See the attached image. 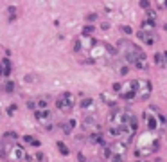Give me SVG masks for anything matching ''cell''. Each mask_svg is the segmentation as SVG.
<instances>
[{
  "label": "cell",
  "instance_id": "obj_1",
  "mask_svg": "<svg viewBox=\"0 0 167 162\" xmlns=\"http://www.w3.org/2000/svg\"><path fill=\"white\" fill-rule=\"evenodd\" d=\"M117 50L122 54V58L126 60L128 65H133L140 70H148V58L139 45L131 43L130 40H119L117 41Z\"/></svg>",
  "mask_w": 167,
  "mask_h": 162
},
{
  "label": "cell",
  "instance_id": "obj_2",
  "mask_svg": "<svg viewBox=\"0 0 167 162\" xmlns=\"http://www.w3.org/2000/svg\"><path fill=\"white\" fill-rule=\"evenodd\" d=\"M113 92H117L121 99L131 101V99H135V94H137V81L131 79V81H124V83H113Z\"/></svg>",
  "mask_w": 167,
  "mask_h": 162
},
{
  "label": "cell",
  "instance_id": "obj_3",
  "mask_svg": "<svg viewBox=\"0 0 167 162\" xmlns=\"http://www.w3.org/2000/svg\"><path fill=\"white\" fill-rule=\"evenodd\" d=\"M74 105H76V96H74L72 92H63V94H59L58 99H56V106H58L61 112H70V110L74 108Z\"/></svg>",
  "mask_w": 167,
  "mask_h": 162
},
{
  "label": "cell",
  "instance_id": "obj_4",
  "mask_svg": "<svg viewBox=\"0 0 167 162\" xmlns=\"http://www.w3.org/2000/svg\"><path fill=\"white\" fill-rule=\"evenodd\" d=\"M137 81V94H135V99H140V101H148L151 92H153V85L151 81L148 79H135Z\"/></svg>",
  "mask_w": 167,
  "mask_h": 162
},
{
  "label": "cell",
  "instance_id": "obj_5",
  "mask_svg": "<svg viewBox=\"0 0 167 162\" xmlns=\"http://www.w3.org/2000/svg\"><path fill=\"white\" fill-rule=\"evenodd\" d=\"M158 150H160V141H158V139H153L149 144L140 142L139 148H137V151H135V155H137V157H149V155L157 153Z\"/></svg>",
  "mask_w": 167,
  "mask_h": 162
},
{
  "label": "cell",
  "instance_id": "obj_6",
  "mask_svg": "<svg viewBox=\"0 0 167 162\" xmlns=\"http://www.w3.org/2000/svg\"><path fill=\"white\" fill-rule=\"evenodd\" d=\"M144 121H146V126H148V130H149V132H157L160 124H162V126H166V117H164L162 114L153 115L151 112H144Z\"/></svg>",
  "mask_w": 167,
  "mask_h": 162
},
{
  "label": "cell",
  "instance_id": "obj_7",
  "mask_svg": "<svg viewBox=\"0 0 167 162\" xmlns=\"http://www.w3.org/2000/svg\"><path fill=\"white\" fill-rule=\"evenodd\" d=\"M25 157H27V153H25L23 146H20L18 142L11 146V151H9V160H18V162H20V160H25Z\"/></svg>",
  "mask_w": 167,
  "mask_h": 162
},
{
  "label": "cell",
  "instance_id": "obj_8",
  "mask_svg": "<svg viewBox=\"0 0 167 162\" xmlns=\"http://www.w3.org/2000/svg\"><path fill=\"white\" fill-rule=\"evenodd\" d=\"M83 130H86V132H97L99 130V124H97V119L94 114H86L83 117Z\"/></svg>",
  "mask_w": 167,
  "mask_h": 162
},
{
  "label": "cell",
  "instance_id": "obj_9",
  "mask_svg": "<svg viewBox=\"0 0 167 162\" xmlns=\"http://www.w3.org/2000/svg\"><path fill=\"white\" fill-rule=\"evenodd\" d=\"M106 146L110 148L112 157H113V155H122V157H124V153H126V150H128V144H124V142H121V141H115V142L106 144Z\"/></svg>",
  "mask_w": 167,
  "mask_h": 162
},
{
  "label": "cell",
  "instance_id": "obj_10",
  "mask_svg": "<svg viewBox=\"0 0 167 162\" xmlns=\"http://www.w3.org/2000/svg\"><path fill=\"white\" fill-rule=\"evenodd\" d=\"M137 36H139L146 45H155V43H157V36H155V32H148V31H142V29H140V31L137 32Z\"/></svg>",
  "mask_w": 167,
  "mask_h": 162
},
{
  "label": "cell",
  "instance_id": "obj_11",
  "mask_svg": "<svg viewBox=\"0 0 167 162\" xmlns=\"http://www.w3.org/2000/svg\"><path fill=\"white\" fill-rule=\"evenodd\" d=\"M34 117H36L38 123H41V124H49L52 114H50L49 110H36V112H34Z\"/></svg>",
  "mask_w": 167,
  "mask_h": 162
},
{
  "label": "cell",
  "instance_id": "obj_12",
  "mask_svg": "<svg viewBox=\"0 0 167 162\" xmlns=\"http://www.w3.org/2000/svg\"><path fill=\"white\" fill-rule=\"evenodd\" d=\"M88 142L90 144H99V146H106L104 142V135L97 130V132H90V137H88Z\"/></svg>",
  "mask_w": 167,
  "mask_h": 162
},
{
  "label": "cell",
  "instance_id": "obj_13",
  "mask_svg": "<svg viewBox=\"0 0 167 162\" xmlns=\"http://www.w3.org/2000/svg\"><path fill=\"white\" fill-rule=\"evenodd\" d=\"M11 74V61L9 58H4L0 61V76H9Z\"/></svg>",
  "mask_w": 167,
  "mask_h": 162
},
{
  "label": "cell",
  "instance_id": "obj_14",
  "mask_svg": "<svg viewBox=\"0 0 167 162\" xmlns=\"http://www.w3.org/2000/svg\"><path fill=\"white\" fill-rule=\"evenodd\" d=\"M2 141L4 142H9V144H16L18 142V133L16 132H5L2 135Z\"/></svg>",
  "mask_w": 167,
  "mask_h": 162
},
{
  "label": "cell",
  "instance_id": "obj_15",
  "mask_svg": "<svg viewBox=\"0 0 167 162\" xmlns=\"http://www.w3.org/2000/svg\"><path fill=\"white\" fill-rule=\"evenodd\" d=\"M11 146H13V144H9V142H4V141H0V157H2V159L9 160V151H11Z\"/></svg>",
  "mask_w": 167,
  "mask_h": 162
},
{
  "label": "cell",
  "instance_id": "obj_16",
  "mask_svg": "<svg viewBox=\"0 0 167 162\" xmlns=\"http://www.w3.org/2000/svg\"><path fill=\"white\" fill-rule=\"evenodd\" d=\"M74 126H76V121H72V119H70V121H67V123H61V124H59V128L63 130V133H65V135H70V133H72V130H74Z\"/></svg>",
  "mask_w": 167,
  "mask_h": 162
},
{
  "label": "cell",
  "instance_id": "obj_17",
  "mask_svg": "<svg viewBox=\"0 0 167 162\" xmlns=\"http://www.w3.org/2000/svg\"><path fill=\"white\" fill-rule=\"evenodd\" d=\"M47 106H49V96L45 97H38L36 99V103H34V108H40V110H47Z\"/></svg>",
  "mask_w": 167,
  "mask_h": 162
},
{
  "label": "cell",
  "instance_id": "obj_18",
  "mask_svg": "<svg viewBox=\"0 0 167 162\" xmlns=\"http://www.w3.org/2000/svg\"><path fill=\"white\" fill-rule=\"evenodd\" d=\"M16 16H18V9H16L14 5L7 7V20H9V22H14V20H16Z\"/></svg>",
  "mask_w": 167,
  "mask_h": 162
},
{
  "label": "cell",
  "instance_id": "obj_19",
  "mask_svg": "<svg viewBox=\"0 0 167 162\" xmlns=\"http://www.w3.org/2000/svg\"><path fill=\"white\" fill-rule=\"evenodd\" d=\"M155 61H157V65H162V67H166V63H167V50L164 52V54H155Z\"/></svg>",
  "mask_w": 167,
  "mask_h": 162
},
{
  "label": "cell",
  "instance_id": "obj_20",
  "mask_svg": "<svg viewBox=\"0 0 167 162\" xmlns=\"http://www.w3.org/2000/svg\"><path fill=\"white\" fill-rule=\"evenodd\" d=\"M153 29H155V22L153 20H144L142 22V31H148V32H153Z\"/></svg>",
  "mask_w": 167,
  "mask_h": 162
},
{
  "label": "cell",
  "instance_id": "obj_21",
  "mask_svg": "<svg viewBox=\"0 0 167 162\" xmlns=\"http://www.w3.org/2000/svg\"><path fill=\"white\" fill-rule=\"evenodd\" d=\"M23 141H25V142H29V144H31V146H34V148L41 146V142H40L36 137H32V135H25V137H23Z\"/></svg>",
  "mask_w": 167,
  "mask_h": 162
},
{
  "label": "cell",
  "instance_id": "obj_22",
  "mask_svg": "<svg viewBox=\"0 0 167 162\" xmlns=\"http://www.w3.org/2000/svg\"><path fill=\"white\" fill-rule=\"evenodd\" d=\"M81 108H83V110L94 108V99H92V97H85V99L81 101Z\"/></svg>",
  "mask_w": 167,
  "mask_h": 162
},
{
  "label": "cell",
  "instance_id": "obj_23",
  "mask_svg": "<svg viewBox=\"0 0 167 162\" xmlns=\"http://www.w3.org/2000/svg\"><path fill=\"white\" fill-rule=\"evenodd\" d=\"M101 97H103V99H104V103H106V105H110L112 108H115V106H117V103H115V101H113L108 94H101Z\"/></svg>",
  "mask_w": 167,
  "mask_h": 162
},
{
  "label": "cell",
  "instance_id": "obj_24",
  "mask_svg": "<svg viewBox=\"0 0 167 162\" xmlns=\"http://www.w3.org/2000/svg\"><path fill=\"white\" fill-rule=\"evenodd\" d=\"M58 150H59V153H61V155H65V157L70 153V150H68V148L65 146V142H61V141L58 142Z\"/></svg>",
  "mask_w": 167,
  "mask_h": 162
},
{
  "label": "cell",
  "instance_id": "obj_25",
  "mask_svg": "<svg viewBox=\"0 0 167 162\" xmlns=\"http://www.w3.org/2000/svg\"><path fill=\"white\" fill-rule=\"evenodd\" d=\"M94 31H95L94 25H85V27H83V36H92Z\"/></svg>",
  "mask_w": 167,
  "mask_h": 162
},
{
  "label": "cell",
  "instance_id": "obj_26",
  "mask_svg": "<svg viewBox=\"0 0 167 162\" xmlns=\"http://www.w3.org/2000/svg\"><path fill=\"white\" fill-rule=\"evenodd\" d=\"M4 90H5L7 94H11V92H14V83H13V81H7V83L4 85Z\"/></svg>",
  "mask_w": 167,
  "mask_h": 162
},
{
  "label": "cell",
  "instance_id": "obj_27",
  "mask_svg": "<svg viewBox=\"0 0 167 162\" xmlns=\"http://www.w3.org/2000/svg\"><path fill=\"white\" fill-rule=\"evenodd\" d=\"M95 20H97V14H95V13L86 14V22H90V25H92V22H95Z\"/></svg>",
  "mask_w": 167,
  "mask_h": 162
},
{
  "label": "cell",
  "instance_id": "obj_28",
  "mask_svg": "<svg viewBox=\"0 0 167 162\" xmlns=\"http://www.w3.org/2000/svg\"><path fill=\"white\" fill-rule=\"evenodd\" d=\"M83 49V45H81V40H74V50L76 52H79Z\"/></svg>",
  "mask_w": 167,
  "mask_h": 162
},
{
  "label": "cell",
  "instance_id": "obj_29",
  "mask_svg": "<svg viewBox=\"0 0 167 162\" xmlns=\"http://www.w3.org/2000/svg\"><path fill=\"white\" fill-rule=\"evenodd\" d=\"M146 14H148V20H153V22H155V18H157V13H155V11L148 9V13H146Z\"/></svg>",
  "mask_w": 167,
  "mask_h": 162
},
{
  "label": "cell",
  "instance_id": "obj_30",
  "mask_svg": "<svg viewBox=\"0 0 167 162\" xmlns=\"http://www.w3.org/2000/svg\"><path fill=\"white\" fill-rule=\"evenodd\" d=\"M119 74L126 76V74H128V65H122V67H119Z\"/></svg>",
  "mask_w": 167,
  "mask_h": 162
},
{
  "label": "cell",
  "instance_id": "obj_31",
  "mask_svg": "<svg viewBox=\"0 0 167 162\" xmlns=\"http://www.w3.org/2000/svg\"><path fill=\"white\" fill-rule=\"evenodd\" d=\"M112 162H124V157H122V155H113V157H112Z\"/></svg>",
  "mask_w": 167,
  "mask_h": 162
},
{
  "label": "cell",
  "instance_id": "obj_32",
  "mask_svg": "<svg viewBox=\"0 0 167 162\" xmlns=\"http://www.w3.org/2000/svg\"><path fill=\"white\" fill-rule=\"evenodd\" d=\"M149 0H140V7H144V9H149Z\"/></svg>",
  "mask_w": 167,
  "mask_h": 162
},
{
  "label": "cell",
  "instance_id": "obj_33",
  "mask_svg": "<svg viewBox=\"0 0 167 162\" xmlns=\"http://www.w3.org/2000/svg\"><path fill=\"white\" fill-rule=\"evenodd\" d=\"M122 31H124L126 34H131V32H133V29H131L130 25H124V27H122Z\"/></svg>",
  "mask_w": 167,
  "mask_h": 162
},
{
  "label": "cell",
  "instance_id": "obj_34",
  "mask_svg": "<svg viewBox=\"0 0 167 162\" xmlns=\"http://www.w3.org/2000/svg\"><path fill=\"white\" fill-rule=\"evenodd\" d=\"M14 110H16V105H11V106H9V110H7V114H9V115H13V114H14Z\"/></svg>",
  "mask_w": 167,
  "mask_h": 162
},
{
  "label": "cell",
  "instance_id": "obj_35",
  "mask_svg": "<svg viewBox=\"0 0 167 162\" xmlns=\"http://www.w3.org/2000/svg\"><path fill=\"white\" fill-rule=\"evenodd\" d=\"M101 27H103V29H104V31H106V29H108V27H110V23H108V22H103V25H101Z\"/></svg>",
  "mask_w": 167,
  "mask_h": 162
},
{
  "label": "cell",
  "instance_id": "obj_36",
  "mask_svg": "<svg viewBox=\"0 0 167 162\" xmlns=\"http://www.w3.org/2000/svg\"><path fill=\"white\" fill-rule=\"evenodd\" d=\"M77 157H79V162H85V160H86V159H85V155H83V153H79V155H77Z\"/></svg>",
  "mask_w": 167,
  "mask_h": 162
},
{
  "label": "cell",
  "instance_id": "obj_37",
  "mask_svg": "<svg viewBox=\"0 0 167 162\" xmlns=\"http://www.w3.org/2000/svg\"><path fill=\"white\" fill-rule=\"evenodd\" d=\"M164 130H166V133H167V121H166V126H164Z\"/></svg>",
  "mask_w": 167,
  "mask_h": 162
},
{
  "label": "cell",
  "instance_id": "obj_38",
  "mask_svg": "<svg viewBox=\"0 0 167 162\" xmlns=\"http://www.w3.org/2000/svg\"><path fill=\"white\" fill-rule=\"evenodd\" d=\"M166 31H167V25H166Z\"/></svg>",
  "mask_w": 167,
  "mask_h": 162
},
{
  "label": "cell",
  "instance_id": "obj_39",
  "mask_svg": "<svg viewBox=\"0 0 167 162\" xmlns=\"http://www.w3.org/2000/svg\"><path fill=\"white\" fill-rule=\"evenodd\" d=\"M166 5H167V0H166Z\"/></svg>",
  "mask_w": 167,
  "mask_h": 162
}]
</instances>
